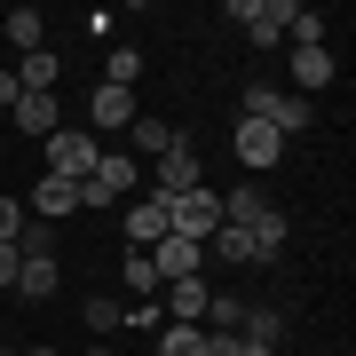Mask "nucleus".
<instances>
[{"label": "nucleus", "instance_id": "c85d7f7f", "mask_svg": "<svg viewBox=\"0 0 356 356\" xmlns=\"http://www.w3.org/2000/svg\"><path fill=\"white\" fill-rule=\"evenodd\" d=\"M127 325H135V332H159L166 317H159V301H135V309H127Z\"/></svg>", "mask_w": 356, "mask_h": 356}, {"label": "nucleus", "instance_id": "7ed1b4c3", "mask_svg": "<svg viewBox=\"0 0 356 356\" xmlns=\"http://www.w3.org/2000/svg\"><path fill=\"white\" fill-rule=\"evenodd\" d=\"M166 214H175V238H191V245H206L222 229V191H182V198H166Z\"/></svg>", "mask_w": 356, "mask_h": 356}, {"label": "nucleus", "instance_id": "f03ea898", "mask_svg": "<svg viewBox=\"0 0 356 356\" xmlns=\"http://www.w3.org/2000/svg\"><path fill=\"white\" fill-rule=\"evenodd\" d=\"M40 159H48V175H56V182H88V175H95V159H103V143H95L88 127H56L48 143H40Z\"/></svg>", "mask_w": 356, "mask_h": 356}, {"label": "nucleus", "instance_id": "423d86ee", "mask_svg": "<svg viewBox=\"0 0 356 356\" xmlns=\"http://www.w3.org/2000/svg\"><path fill=\"white\" fill-rule=\"evenodd\" d=\"M229 151H238V166H245V175H269V166L285 159V135H277V127H261V119H238Z\"/></svg>", "mask_w": 356, "mask_h": 356}, {"label": "nucleus", "instance_id": "4be33fe9", "mask_svg": "<svg viewBox=\"0 0 356 356\" xmlns=\"http://www.w3.org/2000/svg\"><path fill=\"white\" fill-rule=\"evenodd\" d=\"M0 32H8V40H16L24 56H32V48H48V16H40V8H16V16H8Z\"/></svg>", "mask_w": 356, "mask_h": 356}, {"label": "nucleus", "instance_id": "a878e982", "mask_svg": "<svg viewBox=\"0 0 356 356\" xmlns=\"http://www.w3.org/2000/svg\"><path fill=\"white\" fill-rule=\"evenodd\" d=\"M245 325V301L238 293H214V301H206V332H238Z\"/></svg>", "mask_w": 356, "mask_h": 356}, {"label": "nucleus", "instance_id": "cd10ccee", "mask_svg": "<svg viewBox=\"0 0 356 356\" xmlns=\"http://www.w3.org/2000/svg\"><path fill=\"white\" fill-rule=\"evenodd\" d=\"M24 238V198H0V245Z\"/></svg>", "mask_w": 356, "mask_h": 356}, {"label": "nucleus", "instance_id": "bb28decb", "mask_svg": "<svg viewBox=\"0 0 356 356\" xmlns=\"http://www.w3.org/2000/svg\"><path fill=\"white\" fill-rule=\"evenodd\" d=\"M16 254H56V222H32V214H24V238H16Z\"/></svg>", "mask_w": 356, "mask_h": 356}, {"label": "nucleus", "instance_id": "7c9ffc66", "mask_svg": "<svg viewBox=\"0 0 356 356\" xmlns=\"http://www.w3.org/2000/svg\"><path fill=\"white\" fill-rule=\"evenodd\" d=\"M16 95H24V88H16V72H0V111H16Z\"/></svg>", "mask_w": 356, "mask_h": 356}, {"label": "nucleus", "instance_id": "6e6552de", "mask_svg": "<svg viewBox=\"0 0 356 356\" xmlns=\"http://www.w3.org/2000/svg\"><path fill=\"white\" fill-rule=\"evenodd\" d=\"M222 222H229V229H269V222H285V214L269 206L261 182H238V191H222Z\"/></svg>", "mask_w": 356, "mask_h": 356}, {"label": "nucleus", "instance_id": "9d476101", "mask_svg": "<svg viewBox=\"0 0 356 356\" xmlns=\"http://www.w3.org/2000/svg\"><path fill=\"white\" fill-rule=\"evenodd\" d=\"M151 269H159V285L198 277V269H206V245H191V238H159V245H151Z\"/></svg>", "mask_w": 356, "mask_h": 356}, {"label": "nucleus", "instance_id": "473e14b6", "mask_svg": "<svg viewBox=\"0 0 356 356\" xmlns=\"http://www.w3.org/2000/svg\"><path fill=\"white\" fill-rule=\"evenodd\" d=\"M0 356H24V348H0Z\"/></svg>", "mask_w": 356, "mask_h": 356}, {"label": "nucleus", "instance_id": "0eeeda50", "mask_svg": "<svg viewBox=\"0 0 356 356\" xmlns=\"http://www.w3.org/2000/svg\"><path fill=\"white\" fill-rule=\"evenodd\" d=\"M206 301H214V285H206V277L159 285V317H166V325H206Z\"/></svg>", "mask_w": 356, "mask_h": 356}, {"label": "nucleus", "instance_id": "b1692460", "mask_svg": "<svg viewBox=\"0 0 356 356\" xmlns=\"http://www.w3.org/2000/svg\"><path fill=\"white\" fill-rule=\"evenodd\" d=\"M135 79H143V56L135 48H111V56H103V88H127L135 95Z\"/></svg>", "mask_w": 356, "mask_h": 356}, {"label": "nucleus", "instance_id": "a211bd4d", "mask_svg": "<svg viewBox=\"0 0 356 356\" xmlns=\"http://www.w3.org/2000/svg\"><path fill=\"white\" fill-rule=\"evenodd\" d=\"M206 254H214V261H229V269H261V254H254V229H214V238H206Z\"/></svg>", "mask_w": 356, "mask_h": 356}, {"label": "nucleus", "instance_id": "f8f14e48", "mask_svg": "<svg viewBox=\"0 0 356 356\" xmlns=\"http://www.w3.org/2000/svg\"><path fill=\"white\" fill-rule=\"evenodd\" d=\"M285 72H293L285 95H309V88H332V72H341V64H332V48H293Z\"/></svg>", "mask_w": 356, "mask_h": 356}, {"label": "nucleus", "instance_id": "aec40b11", "mask_svg": "<svg viewBox=\"0 0 356 356\" xmlns=\"http://www.w3.org/2000/svg\"><path fill=\"white\" fill-rule=\"evenodd\" d=\"M119 285H127L135 301H159V269H151V254H135V245H127V261H119Z\"/></svg>", "mask_w": 356, "mask_h": 356}, {"label": "nucleus", "instance_id": "5701e85b", "mask_svg": "<svg viewBox=\"0 0 356 356\" xmlns=\"http://www.w3.org/2000/svg\"><path fill=\"white\" fill-rule=\"evenodd\" d=\"M309 119H317V103H309V95H277V111H269V127H277V135L293 143V135L309 127Z\"/></svg>", "mask_w": 356, "mask_h": 356}, {"label": "nucleus", "instance_id": "ddd939ff", "mask_svg": "<svg viewBox=\"0 0 356 356\" xmlns=\"http://www.w3.org/2000/svg\"><path fill=\"white\" fill-rule=\"evenodd\" d=\"M166 151H175V127L151 119V111H135V119H127V159L143 166V159H166Z\"/></svg>", "mask_w": 356, "mask_h": 356}, {"label": "nucleus", "instance_id": "412c9836", "mask_svg": "<svg viewBox=\"0 0 356 356\" xmlns=\"http://www.w3.org/2000/svg\"><path fill=\"white\" fill-rule=\"evenodd\" d=\"M159 356H206V325H159Z\"/></svg>", "mask_w": 356, "mask_h": 356}, {"label": "nucleus", "instance_id": "393cba45", "mask_svg": "<svg viewBox=\"0 0 356 356\" xmlns=\"http://www.w3.org/2000/svg\"><path fill=\"white\" fill-rule=\"evenodd\" d=\"M277 332H285V317H277V309H245L238 341H261V348H277Z\"/></svg>", "mask_w": 356, "mask_h": 356}, {"label": "nucleus", "instance_id": "9b49d317", "mask_svg": "<svg viewBox=\"0 0 356 356\" xmlns=\"http://www.w3.org/2000/svg\"><path fill=\"white\" fill-rule=\"evenodd\" d=\"M16 135H32V143H48L56 127H64V103H56V95H16Z\"/></svg>", "mask_w": 356, "mask_h": 356}, {"label": "nucleus", "instance_id": "1a4fd4ad", "mask_svg": "<svg viewBox=\"0 0 356 356\" xmlns=\"http://www.w3.org/2000/svg\"><path fill=\"white\" fill-rule=\"evenodd\" d=\"M127 119H135V95L127 88H95L88 95V135H127Z\"/></svg>", "mask_w": 356, "mask_h": 356}, {"label": "nucleus", "instance_id": "2eb2a0df", "mask_svg": "<svg viewBox=\"0 0 356 356\" xmlns=\"http://www.w3.org/2000/svg\"><path fill=\"white\" fill-rule=\"evenodd\" d=\"M64 214H79V182L40 175V182H32V222H64Z\"/></svg>", "mask_w": 356, "mask_h": 356}, {"label": "nucleus", "instance_id": "6ab92c4d", "mask_svg": "<svg viewBox=\"0 0 356 356\" xmlns=\"http://www.w3.org/2000/svg\"><path fill=\"white\" fill-rule=\"evenodd\" d=\"M79 325H88V332H119V325H127V301H119V293H88Z\"/></svg>", "mask_w": 356, "mask_h": 356}, {"label": "nucleus", "instance_id": "20e7f679", "mask_svg": "<svg viewBox=\"0 0 356 356\" xmlns=\"http://www.w3.org/2000/svg\"><path fill=\"white\" fill-rule=\"evenodd\" d=\"M119 229H127V245H135V254H151V245L159 238H175V214H166V198L151 191V198H127V206H119Z\"/></svg>", "mask_w": 356, "mask_h": 356}, {"label": "nucleus", "instance_id": "4468645a", "mask_svg": "<svg viewBox=\"0 0 356 356\" xmlns=\"http://www.w3.org/2000/svg\"><path fill=\"white\" fill-rule=\"evenodd\" d=\"M293 8H301V0H254V16H245V40H254V48H277L285 24H293Z\"/></svg>", "mask_w": 356, "mask_h": 356}, {"label": "nucleus", "instance_id": "2f4dec72", "mask_svg": "<svg viewBox=\"0 0 356 356\" xmlns=\"http://www.w3.org/2000/svg\"><path fill=\"white\" fill-rule=\"evenodd\" d=\"M88 356H111V348H103V341H95V348H88Z\"/></svg>", "mask_w": 356, "mask_h": 356}, {"label": "nucleus", "instance_id": "c756f323", "mask_svg": "<svg viewBox=\"0 0 356 356\" xmlns=\"http://www.w3.org/2000/svg\"><path fill=\"white\" fill-rule=\"evenodd\" d=\"M16 261H24V254H16V245H0V293L16 285Z\"/></svg>", "mask_w": 356, "mask_h": 356}, {"label": "nucleus", "instance_id": "f257e3e1", "mask_svg": "<svg viewBox=\"0 0 356 356\" xmlns=\"http://www.w3.org/2000/svg\"><path fill=\"white\" fill-rule=\"evenodd\" d=\"M135 191H143V166H135L127 151H103L95 175L79 182V214H111V206H127Z\"/></svg>", "mask_w": 356, "mask_h": 356}, {"label": "nucleus", "instance_id": "dca6fc26", "mask_svg": "<svg viewBox=\"0 0 356 356\" xmlns=\"http://www.w3.org/2000/svg\"><path fill=\"white\" fill-rule=\"evenodd\" d=\"M56 285H64V269H56V254H24V261H16V285H8V293H24V301H48Z\"/></svg>", "mask_w": 356, "mask_h": 356}, {"label": "nucleus", "instance_id": "f3484780", "mask_svg": "<svg viewBox=\"0 0 356 356\" xmlns=\"http://www.w3.org/2000/svg\"><path fill=\"white\" fill-rule=\"evenodd\" d=\"M56 79H64V56H56V48H32L24 64H16V88H24V95H56Z\"/></svg>", "mask_w": 356, "mask_h": 356}, {"label": "nucleus", "instance_id": "39448f33", "mask_svg": "<svg viewBox=\"0 0 356 356\" xmlns=\"http://www.w3.org/2000/svg\"><path fill=\"white\" fill-rule=\"evenodd\" d=\"M151 166H159V175H151V191H159V198H182V191H198V182H206V175H198V143L182 135V127H175V151L151 159Z\"/></svg>", "mask_w": 356, "mask_h": 356}]
</instances>
